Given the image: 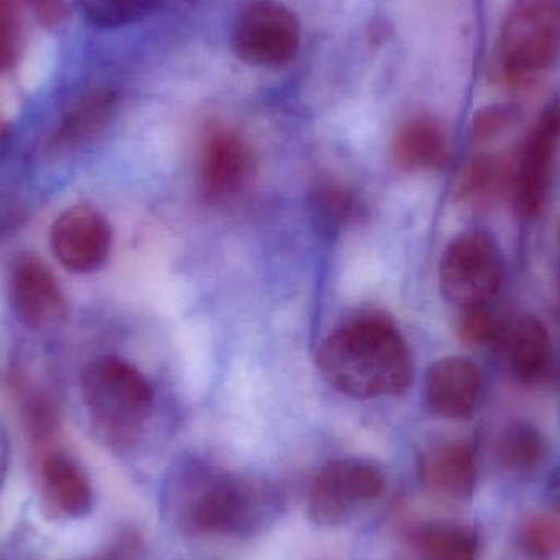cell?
<instances>
[{"mask_svg":"<svg viewBox=\"0 0 560 560\" xmlns=\"http://www.w3.org/2000/svg\"><path fill=\"white\" fill-rule=\"evenodd\" d=\"M545 497L548 505L560 516V466L549 474L545 486Z\"/></svg>","mask_w":560,"mask_h":560,"instance_id":"30","label":"cell"},{"mask_svg":"<svg viewBox=\"0 0 560 560\" xmlns=\"http://www.w3.org/2000/svg\"><path fill=\"white\" fill-rule=\"evenodd\" d=\"M560 144V97L552 98L526 135L513 166L512 199L516 215L538 219Z\"/></svg>","mask_w":560,"mask_h":560,"instance_id":"8","label":"cell"},{"mask_svg":"<svg viewBox=\"0 0 560 560\" xmlns=\"http://www.w3.org/2000/svg\"><path fill=\"white\" fill-rule=\"evenodd\" d=\"M22 52L19 20H0V74L10 71Z\"/></svg>","mask_w":560,"mask_h":560,"instance_id":"28","label":"cell"},{"mask_svg":"<svg viewBox=\"0 0 560 560\" xmlns=\"http://www.w3.org/2000/svg\"><path fill=\"white\" fill-rule=\"evenodd\" d=\"M325 381L354 398L400 395L413 381L410 348L394 323L364 315L345 323L319 346Z\"/></svg>","mask_w":560,"mask_h":560,"instance_id":"1","label":"cell"},{"mask_svg":"<svg viewBox=\"0 0 560 560\" xmlns=\"http://www.w3.org/2000/svg\"><path fill=\"white\" fill-rule=\"evenodd\" d=\"M167 500L177 525L190 535H253L276 522L282 509L272 487L206 464L183 467L170 483Z\"/></svg>","mask_w":560,"mask_h":560,"instance_id":"2","label":"cell"},{"mask_svg":"<svg viewBox=\"0 0 560 560\" xmlns=\"http://www.w3.org/2000/svg\"><path fill=\"white\" fill-rule=\"evenodd\" d=\"M549 444L536 424L513 420L503 428L497 441V456L513 474H532L545 464Z\"/></svg>","mask_w":560,"mask_h":560,"instance_id":"20","label":"cell"},{"mask_svg":"<svg viewBox=\"0 0 560 560\" xmlns=\"http://www.w3.org/2000/svg\"><path fill=\"white\" fill-rule=\"evenodd\" d=\"M385 490V476L374 463L355 457L329 460L313 480L308 515L322 528L348 522L359 503L378 499Z\"/></svg>","mask_w":560,"mask_h":560,"instance_id":"6","label":"cell"},{"mask_svg":"<svg viewBox=\"0 0 560 560\" xmlns=\"http://www.w3.org/2000/svg\"><path fill=\"white\" fill-rule=\"evenodd\" d=\"M415 546L423 560H477L479 536L460 523L428 522L415 533Z\"/></svg>","mask_w":560,"mask_h":560,"instance_id":"19","label":"cell"},{"mask_svg":"<svg viewBox=\"0 0 560 560\" xmlns=\"http://www.w3.org/2000/svg\"><path fill=\"white\" fill-rule=\"evenodd\" d=\"M505 352L516 382L533 385L541 381L552 358L548 326L538 316H520L505 331Z\"/></svg>","mask_w":560,"mask_h":560,"instance_id":"17","label":"cell"},{"mask_svg":"<svg viewBox=\"0 0 560 560\" xmlns=\"http://www.w3.org/2000/svg\"><path fill=\"white\" fill-rule=\"evenodd\" d=\"M117 94L95 89L79 97L49 135V153H68L97 138L117 114Z\"/></svg>","mask_w":560,"mask_h":560,"instance_id":"15","label":"cell"},{"mask_svg":"<svg viewBox=\"0 0 560 560\" xmlns=\"http://www.w3.org/2000/svg\"><path fill=\"white\" fill-rule=\"evenodd\" d=\"M43 26H58L66 16L65 0H25Z\"/></svg>","mask_w":560,"mask_h":560,"instance_id":"29","label":"cell"},{"mask_svg":"<svg viewBox=\"0 0 560 560\" xmlns=\"http://www.w3.org/2000/svg\"><path fill=\"white\" fill-rule=\"evenodd\" d=\"M151 0H79L89 23L98 28L130 25L150 9Z\"/></svg>","mask_w":560,"mask_h":560,"instance_id":"23","label":"cell"},{"mask_svg":"<svg viewBox=\"0 0 560 560\" xmlns=\"http://www.w3.org/2000/svg\"><path fill=\"white\" fill-rule=\"evenodd\" d=\"M505 278L499 243L483 230H467L444 249L441 292L457 308L489 305Z\"/></svg>","mask_w":560,"mask_h":560,"instance_id":"5","label":"cell"},{"mask_svg":"<svg viewBox=\"0 0 560 560\" xmlns=\"http://www.w3.org/2000/svg\"><path fill=\"white\" fill-rule=\"evenodd\" d=\"M253 171V154L245 138L230 127H213L203 138L200 151V190L212 203L235 199Z\"/></svg>","mask_w":560,"mask_h":560,"instance_id":"11","label":"cell"},{"mask_svg":"<svg viewBox=\"0 0 560 560\" xmlns=\"http://www.w3.org/2000/svg\"><path fill=\"white\" fill-rule=\"evenodd\" d=\"M522 108L515 104H492L480 108L470 125V140L474 144H486L518 124Z\"/></svg>","mask_w":560,"mask_h":560,"instance_id":"25","label":"cell"},{"mask_svg":"<svg viewBox=\"0 0 560 560\" xmlns=\"http://www.w3.org/2000/svg\"><path fill=\"white\" fill-rule=\"evenodd\" d=\"M81 395L95 433L112 446H128L153 408L150 382L130 362L102 355L85 365Z\"/></svg>","mask_w":560,"mask_h":560,"instance_id":"3","label":"cell"},{"mask_svg":"<svg viewBox=\"0 0 560 560\" xmlns=\"http://www.w3.org/2000/svg\"><path fill=\"white\" fill-rule=\"evenodd\" d=\"M513 548L535 560L560 558V520L546 513H529L516 526Z\"/></svg>","mask_w":560,"mask_h":560,"instance_id":"22","label":"cell"},{"mask_svg":"<svg viewBox=\"0 0 560 560\" xmlns=\"http://www.w3.org/2000/svg\"><path fill=\"white\" fill-rule=\"evenodd\" d=\"M457 335L466 345L480 348L499 338V322L489 305L470 306V308L460 310Z\"/></svg>","mask_w":560,"mask_h":560,"instance_id":"26","label":"cell"},{"mask_svg":"<svg viewBox=\"0 0 560 560\" xmlns=\"http://www.w3.org/2000/svg\"><path fill=\"white\" fill-rule=\"evenodd\" d=\"M392 154L395 164L407 173L440 170L450 158L446 127L431 115H415L395 133Z\"/></svg>","mask_w":560,"mask_h":560,"instance_id":"14","label":"cell"},{"mask_svg":"<svg viewBox=\"0 0 560 560\" xmlns=\"http://www.w3.org/2000/svg\"><path fill=\"white\" fill-rule=\"evenodd\" d=\"M12 384L26 436L35 446H45L61 427L58 405L45 388L30 384L22 375L13 378Z\"/></svg>","mask_w":560,"mask_h":560,"instance_id":"21","label":"cell"},{"mask_svg":"<svg viewBox=\"0 0 560 560\" xmlns=\"http://www.w3.org/2000/svg\"><path fill=\"white\" fill-rule=\"evenodd\" d=\"M513 166L499 154L479 153L470 158L456 180L454 202L463 210L482 212L512 189Z\"/></svg>","mask_w":560,"mask_h":560,"instance_id":"18","label":"cell"},{"mask_svg":"<svg viewBox=\"0 0 560 560\" xmlns=\"http://www.w3.org/2000/svg\"><path fill=\"white\" fill-rule=\"evenodd\" d=\"M43 497L65 518L89 515L94 503L91 480L78 460L52 451L42 460Z\"/></svg>","mask_w":560,"mask_h":560,"instance_id":"16","label":"cell"},{"mask_svg":"<svg viewBox=\"0 0 560 560\" xmlns=\"http://www.w3.org/2000/svg\"><path fill=\"white\" fill-rule=\"evenodd\" d=\"M418 472L434 495L451 502H469L479 479L476 451L467 441H436L420 454Z\"/></svg>","mask_w":560,"mask_h":560,"instance_id":"12","label":"cell"},{"mask_svg":"<svg viewBox=\"0 0 560 560\" xmlns=\"http://www.w3.org/2000/svg\"><path fill=\"white\" fill-rule=\"evenodd\" d=\"M502 560H535L532 558H528V556L523 555L522 551H518L516 548H510V551L506 552L505 556H503Z\"/></svg>","mask_w":560,"mask_h":560,"instance_id":"32","label":"cell"},{"mask_svg":"<svg viewBox=\"0 0 560 560\" xmlns=\"http://www.w3.org/2000/svg\"><path fill=\"white\" fill-rule=\"evenodd\" d=\"M424 392L434 415L444 420H467L479 405L482 374L470 359L450 355L428 369Z\"/></svg>","mask_w":560,"mask_h":560,"instance_id":"13","label":"cell"},{"mask_svg":"<svg viewBox=\"0 0 560 560\" xmlns=\"http://www.w3.org/2000/svg\"><path fill=\"white\" fill-rule=\"evenodd\" d=\"M300 42L299 19L276 0H258L246 7L233 32L235 55L258 68H279L292 61Z\"/></svg>","mask_w":560,"mask_h":560,"instance_id":"7","label":"cell"},{"mask_svg":"<svg viewBox=\"0 0 560 560\" xmlns=\"http://www.w3.org/2000/svg\"><path fill=\"white\" fill-rule=\"evenodd\" d=\"M10 467V440L7 434L5 428L0 423V490L7 480Z\"/></svg>","mask_w":560,"mask_h":560,"instance_id":"31","label":"cell"},{"mask_svg":"<svg viewBox=\"0 0 560 560\" xmlns=\"http://www.w3.org/2000/svg\"><path fill=\"white\" fill-rule=\"evenodd\" d=\"M560 55V0H518L503 23L500 62L506 78L525 81Z\"/></svg>","mask_w":560,"mask_h":560,"instance_id":"4","label":"cell"},{"mask_svg":"<svg viewBox=\"0 0 560 560\" xmlns=\"http://www.w3.org/2000/svg\"><path fill=\"white\" fill-rule=\"evenodd\" d=\"M9 302L13 315L33 331H52L68 316L61 283L48 265L33 255L19 256L10 266Z\"/></svg>","mask_w":560,"mask_h":560,"instance_id":"9","label":"cell"},{"mask_svg":"<svg viewBox=\"0 0 560 560\" xmlns=\"http://www.w3.org/2000/svg\"><path fill=\"white\" fill-rule=\"evenodd\" d=\"M144 539L137 529L124 528L101 551L82 560H143Z\"/></svg>","mask_w":560,"mask_h":560,"instance_id":"27","label":"cell"},{"mask_svg":"<svg viewBox=\"0 0 560 560\" xmlns=\"http://www.w3.org/2000/svg\"><path fill=\"white\" fill-rule=\"evenodd\" d=\"M112 226L94 207L74 206L59 213L49 229V249L72 275H91L107 262Z\"/></svg>","mask_w":560,"mask_h":560,"instance_id":"10","label":"cell"},{"mask_svg":"<svg viewBox=\"0 0 560 560\" xmlns=\"http://www.w3.org/2000/svg\"><path fill=\"white\" fill-rule=\"evenodd\" d=\"M313 206L319 222L328 229H338L354 215L355 200L342 184L328 180L322 183L313 194Z\"/></svg>","mask_w":560,"mask_h":560,"instance_id":"24","label":"cell"}]
</instances>
